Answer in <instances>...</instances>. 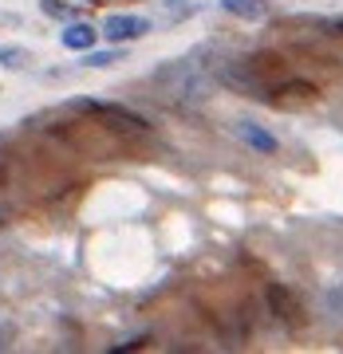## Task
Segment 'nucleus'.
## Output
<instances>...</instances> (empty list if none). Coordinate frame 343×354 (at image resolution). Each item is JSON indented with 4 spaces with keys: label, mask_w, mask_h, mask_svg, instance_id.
Here are the masks:
<instances>
[{
    "label": "nucleus",
    "mask_w": 343,
    "mask_h": 354,
    "mask_svg": "<svg viewBox=\"0 0 343 354\" xmlns=\"http://www.w3.org/2000/svg\"><path fill=\"white\" fill-rule=\"evenodd\" d=\"M146 32H154V24L146 16H130V12H114L103 24V36L111 39V44H130V39H142Z\"/></svg>",
    "instance_id": "1"
},
{
    "label": "nucleus",
    "mask_w": 343,
    "mask_h": 354,
    "mask_svg": "<svg viewBox=\"0 0 343 354\" xmlns=\"http://www.w3.org/2000/svg\"><path fill=\"white\" fill-rule=\"evenodd\" d=\"M268 307H272V311H276V319H284L288 327H296V323H300V315H296L300 307H296L292 291L284 288V283H272V288H268Z\"/></svg>",
    "instance_id": "2"
},
{
    "label": "nucleus",
    "mask_w": 343,
    "mask_h": 354,
    "mask_svg": "<svg viewBox=\"0 0 343 354\" xmlns=\"http://www.w3.org/2000/svg\"><path fill=\"white\" fill-rule=\"evenodd\" d=\"M237 134H241L245 146H253L256 153H276L280 150V142L268 134V130H261L256 122H237Z\"/></svg>",
    "instance_id": "3"
},
{
    "label": "nucleus",
    "mask_w": 343,
    "mask_h": 354,
    "mask_svg": "<svg viewBox=\"0 0 343 354\" xmlns=\"http://www.w3.org/2000/svg\"><path fill=\"white\" fill-rule=\"evenodd\" d=\"M95 39H99V32L91 24H83V20H71V28L64 32V48L67 51H87L95 48Z\"/></svg>",
    "instance_id": "4"
},
{
    "label": "nucleus",
    "mask_w": 343,
    "mask_h": 354,
    "mask_svg": "<svg viewBox=\"0 0 343 354\" xmlns=\"http://www.w3.org/2000/svg\"><path fill=\"white\" fill-rule=\"evenodd\" d=\"M221 8L233 12V16H241V20H265L268 16L265 0H221Z\"/></svg>",
    "instance_id": "5"
},
{
    "label": "nucleus",
    "mask_w": 343,
    "mask_h": 354,
    "mask_svg": "<svg viewBox=\"0 0 343 354\" xmlns=\"http://www.w3.org/2000/svg\"><path fill=\"white\" fill-rule=\"evenodd\" d=\"M123 59H127V48H118V44H114L111 51H83V59H79V64L83 67H114V64H123Z\"/></svg>",
    "instance_id": "6"
},
{
    "label": "nucleus",
    "mask_w": 343,
    "mask_h": 354,
    "mask_svg": "<svg viewBox=\"0 0 343 354\" xmlns=\"http://www.w3.org/2000/svg\"><path fill=\"white\" fill-rule=\"evenodd\" d=\"M39 12L48 16V20H79V12L71 8V4H64V0H39Z\"/></svg>",
    "instance_id": "7"
},
{
    "label": "nucleus",
    "mask_w": 343,
    "mask_h": 354,
    "mask_svg": "<svg viewBox=\"0 0 343 354\" xmlns=\"http://www.w3.org/2000/svg\"><path fill=\"white\" fill-rule=\"evenodd\" d=\"M28 55L24 48H8V44H0V67H8V71H24L28 67Z\"/></svg>",
    "instance_id": "8"
},
{
    "label": "nucleus",
    "mask_w": 343,
    "mask_h": 354,
    "mask_svg": "<svg viewBox=\"0 0 343 354\" xmlns=\"http://www.w3.org/2000/svg\"><path fill=\"white\" fill-rule=\"evenodd\" d=\"M162 12L170 16V20H186V16L197 12V4H174V0H166V4H162Z\"/></svg>",
    "instance_id": "9"
},
{
    "label": "nucleus",
    "mask_w": 343,
    "mask_h": 354,
    "mask_svg": "<svg viewBox=\"0 0 343 354\" xmlns=\"http://www.w3.org/2000/svg\"><path fill=\"white\" fill-rule=\"evenodd\" d=\"M150 342V335H134V339H127V342H118L114 351H139V346H146Z\"/></svg>",
    "instance_id": "10"
},
{
    "label": "nucleus",
    "mask_w": 343,
    "mask_h": 354,
    "mask_svg": "<svg viewBox=\"0 0 343 354\" xmlns=\"http://www.w3.org/2000/svg\"><path fill=\"white\" fill-rule=\"evenodd\" d=\"M0 24H8V28H24V16H16V12H0Z\"/></svg>",
    "instance_id": "11"
},
{
    "label": "nucleus",
    "mask_w": 343,
    "mask_h": 354,
    "mask_svg": "<svg viewBox=\"0 0 343 354\" xmlns=\"http://www.w3.org/2000/svg\"><path fill=\"white\" fill-rule=\"evenodd\" d=\"M331 28H335V32H343V20H335V24H331Z\"/></svg>",
    "instance_id": "12"
},
{
    "label": "nucleus",
    "mask_w": 343,
    "mask_h": 354,
    "mask_svg": "<svg viewBox=\"0 0 343 354\" xmlns=\"http://www.w3.org/2000/svg\"><path fill=\"white\" fill-rule=\"evenodd\" d=\"M87 4H95V0H87Z\"/></svg>",
    "instance_id": "13"
}]
</instances>
